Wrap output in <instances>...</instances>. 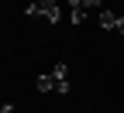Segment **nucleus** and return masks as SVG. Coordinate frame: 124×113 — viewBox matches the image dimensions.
Here are the masks:
<instances>
[{
	"label": "nucleus",
	"instance_id": "obj_3",
	"mask_svg": "<svg viewBox=\"0 0 124 113\" xmlns=\"http://www.w3.org/2000/svg\"><path fill=\"white\" fill-rule=\"evenodd\" d=\"M52 79H55V86L59 82H69V65H66V62H59V65L52 69Z\"/></svg>",
	"mask_w": 124,
	"mask_h": 113
},
{
	"label": "nucleus",
	"instance_id": "obj_1",
	"mask_svg": "<svg viewBox=\"0 0 124 113\" xmlns=\"http://www.w3.org/2000/svg\"><path fill=\"white\" fill-rule=\"evenodd\" d=\"M24 14H28V17H45L48 24H59L62 21V10H59L55 0H35V4L24 7Z\"/></svg>",
	"mask_w": 124,
	"mask_h": 113
},
{
	"label": "nucleus",
	"instance_id": "obj_8",
	"mask_svg": "<svg viewBox=\"0 0 124 113\" xmlns=\"http://www.w3.org/2000/svg\"><path fill=\"white\" fill-rule=\"evenodd\" d=\"M66 4H69V10H72V7H83V0H66Z\"/></svg>",
	"mask_w": 124,
	"mask_h": 113
},
{
	"label": "nucleus",
	"instance_id": "obj_4",
	"mask_svg": "<svg viewBox=\"0 0 124 113\" xmlns=\"http://www.w3.org/2000/svg\"><path fill=\"white\" fill-rule=\"evenodd\" d=\"M114 24H117V14H110V10H100V27L114 31Z\"/></svg>",
	"mask_w": 124,
	"mask_h": 113
},
{
	"label": "nucleus",
	"instance_id": "obj_5",
	"mask_svg": "<svg viewBox=\"0 0 124 113\" xmlns=\"http://www.w3.org/2000/svg\"><path fill=\"white\" fill-rule=\"evenodd\" d=\"M86 14H90L86 7H72V14H69V21H72V24H83V21H86Z\"/></svg>",
	"mask_w": 124,
	"mask_h": 113
},
{
	"label": "nucleus",
	"instance_id": "obj_7",
	"mask_svg": "<svg viewBox=\"0 0 124 113\" xmlns=\"http://www.w3.org/2000/svg\"><path fill=\"white\" fill-rule=\"evenodd\" d=\"M114 31H117V34H124V14L117 17V24H114Z\"/></svg>",
	"mask_w": 124,
	"mask_h": 113
},
{
	"label": "nucleus",
	"instance_id": "obj_6",
	"mask_svg": "<svg viewBox=\"0 0 124 113\" xmlns=\"http://www.w3.org/2000/svg\"><path fill=\"white\" fill-rule=\"evenodd\" d=\"M100 4H103V0H83V7H86V10H97Z\"/></svg>",
	"mask_w": 124,
	"mask_h": 113
},
{
	"label": "nucleus",
	"instance_id": "obj_2",
	"mask_svg": "<svg viewBox=\"0 0 124 113\" xmlns=\"http://www.w3.org/2000/svg\"><path fill=\"white\" fill-rule=\"evenodd\" d=\"M35 89H38V93H55V79H52V72L38 75V79H35Z\"/></svg>",
	"mask_w": 124,
	"mask_h": 113
}]
</instances>
